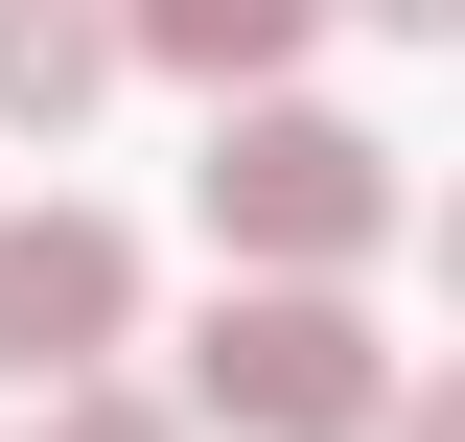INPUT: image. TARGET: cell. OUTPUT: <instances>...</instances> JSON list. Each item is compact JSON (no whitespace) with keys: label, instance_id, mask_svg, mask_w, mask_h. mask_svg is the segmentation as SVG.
<instances>
[{"label":"cell","instance_id":"obj_1","mask_svg":"<svg viewBox=\"0 0 465 442\" xmlns=\"http://www.w3.org/2000/svg\"><path fill=\"white\" fill-rule=\"evenodd\" d=\"M186 419H210V442H372V419H396V373H372V326H349L326 279L256 256V279L210 303V349H186Z\"/></svg>","mask_w":465,"mask_h":442},{"label":"cell","instance_id":"obj_7","mask_svg":"<svg viewBox=\"0 0 465 442\" xmlns=\"http://www.w3.org/2000/svg\"><path fill=\"white\" fill-rule=\"evenodd\" d=\"M349 24H396V47H465V0H349Z\"/></svg>","mask_w":465,"mask_h":442},{"label":"cell","instance_id":"obj_8","mask_svg":"<svg viewBox=\"0 0 465 442\" xmlns=\"http://www.w3.org/2000/svg\"><path fill=\"white\" fill-rule=\"evenodd\" d=\"M396 442H465V373H419V419H396Z\"/></svg>","mask_w":465,"mask_h":442},{"label":"cell","instance_id":"obj_3","mask_svg":"<svg viewBox=\"0 0 465 442\" xmlns=\"http://www.w3.org/2000/svg\"><path fill=\"white\" fill-rule=\"evenodd\" d=\"M140 349V233L116 210H0V373H116Z\"/></svg>","mask_w":465,"mask_h":442},{"label":"cell","instance_id":"obj_2","mask_svg":"<svg viewBox=\"0 0 465 442\" xmlns=\"http://www.w3.org/2000/svg\"><path fill=\"white\" fill-rule=\"evenodd\" d=\"M186 186H210V256H280V279H349L396 233V164H372L349 116H302V94H232Z\"/></svg>","mask_w":465,"mask_h":442},{"label":"cell","instance_id":"obj_5","mask_svg":"<svg viewBox=\"0 0 465 442\" xmlns=\"http://www.w3.org/2000/svg\"><path fill=\"white\" fill-rule=\"evenodd\" d=\"M116 24H140V47H163V70H210V94H280V70H302V24H326V0H116Z\"/></svg>","mask_w":465,"mask_h":442},{"label":"cell","instance_id":"obj_4","mask_svg":"<svg viewBox=\"0 0 465 442\" xmlns=\"http://www.w3.org/2000/svg\"><path fill=\"white\" fill-rule=\"evenodd\" d=\"M116 70H140V24H116V0H0V116H24V140H70Z\"/></svg>","mask_w":465,"mask_h":442},{"label":"cell","instance_id":"obj_6","mask_svg":"<svg viewBox=\"0 0 465 442\" xmlns=\"http://www.w3.org/2000/svg\"><path fill=\"white\" fill-rule=\"evenodd\" d=\"M47 442H186V419H163V396H116V373H70V396H47Z\"/></svg>","mask_w":465,"mask_h":442},{"label":"cell","instance_id":"obj_9","mask_svg":"<svg viewBox=\"0 0 465 442\" xmlns=\"http://www.w3.org/2000/svg\"><path fill=\"white\" fill-rule=\"evenodd\" d=\"M442 303H465V210H442Z\"/></svg>","mask_w":465,"mask_h":442}]
</instances>
